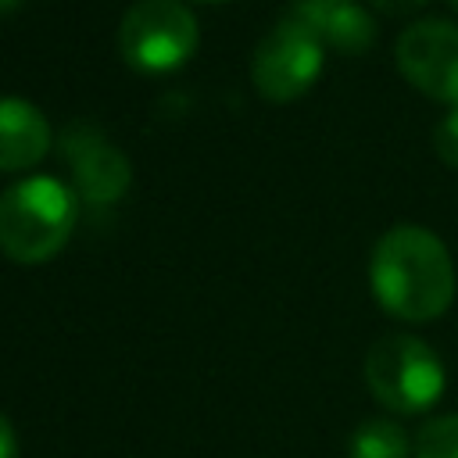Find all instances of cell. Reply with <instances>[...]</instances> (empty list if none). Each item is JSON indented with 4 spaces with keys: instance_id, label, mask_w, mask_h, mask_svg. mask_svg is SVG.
<instances>
[{
    "instance_id": "obj_1",
    "label": "cell",
    "mask_w": 458,
    "mask_h": 458,
    "mask_svg": "<svg viewBox=\"0 0 458 458\" xmlns=\"http://www.w3.org/2000/svg\"><path fill=\"white\" fill-rule=\"evenodd\" d=\"M369 283L383 311L401 322H433L454 301V261L426 225H390L369 254Z\"/></svg>"
},
{
    "instance_id": "obj_2",
    "label": "cell",
    "mask_w": 458,
    "mask_h": 458,
    "mask_svg": "<svg viewBox=\"0 0 458 458\" xmlns=\"http://www.w3.org/2000/svg\"><path fill=\"white\" fill-rule=\"evenodd\" d=\"M79 218V193L57 175H25L0 190V250L36 265L54 258Z\"/></svg>"
},
{
    "instance_id": "obj_3",
    "label": "cell",
    "mask_w": 458,
    "mask_h": 458,
    "mask_svg": "<svg viewBox=\"0 0 458 458\" xmlns=\"http://www.w3.org/2000/svg\"><path fill=\"white\" fill-rule=\"evenodd\" d=\"M365 383L390 415H419L440 401L447 372L426 340L411 333H386L365 354Z\"/></svg>"
},
{
    "instance_id": "obj_4",
    "label": "cell",
    "mask_w": 458,
    "mask_h": 458,
    "mask_svg": "<svg viewBox=\"0 0 458 458\" xmlns=\"http://www.w3.org/2000/svg\"><path fill=\"white\" fill-rule=\"evenodd\" d=\"M197 47V18L182 0H136L118 21V50L140 72H168Z\"/></svg>"
},
{
    "instance_id": "obj_5",
    "label": "cell",
    "mask_w": 458,
    "mask_h": 458,
    "mask_svg": "<svg viewBox=\"0 0 458 458\" xmlns=\"http://www.w3.org/2000/svg\"><path fill=\"white\" fill-rule=\"evenodd\" d=\"M322 72V43L297 21L279 18L250 54V82L265 100L301 97Z\"/></svg>"
},
{
    "instance_id": "obj_6",
    "label": "cell",
    "mask_w": 458,
    "mask_h": 458,
    "mask_svg": "<svg viewBox=\"0 0 458 458\" xmlns=\"http://www.w3.org/2000/svg\"><path fill=\"white\" fill-rule=\"evenodd\" d=\"M394 61L408 86L422 97L458 107V25L444 18H422L408 25L394 43Z\"/></svg>"
},
{
    "instance_id": "obj_7",
    "label": "cell",
    "mask_w": 458,
    "mask_h": 458,
    "mask_svg": "<svg viewBox=\"0 0 458 458\" xmlns=\"http://www.w3.org/2000/svg\"><path fill=\"white\" fill-rule=\"evenodd\" d=\"M64 154L72 161V172H75V190L82 200L89 204H111L125 193L129 186V157L107 143L100 132L86 129V125H75L64 132Z\"/></svg>"
},
{
    "instance_id": "obj_8",
    "label": "cell",
    "mask_w": 458,
    "mask_h": 458,
    "mask_svg": "<svg viewBox=\"0 0 458 458\" xmlns=\"http://www.w3.org/2000/svg\"><path fill=\"white\" fill-rule=\"evenodd\" d=\"M283 18L304 25L322 47L361 54L376 39V21L358 0H286Z\"/></svg>"
},
{
    "instance_id": "obj_9",
    "label": "cell",
    "mask_w": 458,
    "mask_h": 458,
    "mask_svg": "<svg viewBox=\"0 0 458 458\" xmlns=\"http://www.w3.org/2000/svg\"><path fill=\"white\" fill-rule=\"evenodd\" d=\"M50 150V122L25 97H0V172L29 168Z\"/></svg>"
},
{
    "instance_id": "obj_10",
    "label": "cell",
    "mask_w": 458,
    "mask_h": 458,
    "mask_svg": "<svg viewBox=\"0 0 458 458\" xmlns=\"http://www.w3.org/2000/svg\"><path fill=\"white\" fill-rule=\"evenodd\" d=\"M347 454L351 458H411L415 440L408 437V429L397 419L372 415L354 426V433L347 440Z\"/></svg>"
},
{
    "instance_id": "obj_11",
    "label": "cell",
    "mask_w": 458,
    "mask_h": 458,
    "mask_svg": "<svg viewBox=\"0 0 458 458\" xmlns=\"http://www.w3.org/2000/svg\"><path fill=\"white\" fill-rule=\"evenodd\" d=\"M415 458H458V411L422 422L415 433Z\"/></svg>"
},
{
    "instance_id": "obj_12",
    "label": "cell",
    "mask_w": 458,
    "mask_h": 458,
    "mask_svg": "<svg viewBox=\"0 0 458 458\" xmlns=\"http://www.w3.org/2000/svg\"><path fill=\"white\" fill-rule=\"evenodd\" d=\"M433 150L447 168H458V107H451L433 125Z\"/></svg>"
},
{
    "instance_id": "obj_13",
    "label": "cell",
    "mask_w": 458,
    "mask_h": 458,
    "mask_svg": "<svg viewBox=\"0 0 458 458\" xmlns=\"http://www.w3.org/2000/svg\"><path fill=\"white\" fill-rule=\"evenodd\" d=\"M0 458H18V437L4 411H0Z\"/></svg>"
},
{
    "instance_id": "obj_14",
    "label": "cell",
    "mask_w": 458,
    "mask_h": 458,
    "mask_svg": "<svg viewBox=\"0 0 458 458\" xmlns=\"http://www.w3.org/2000/svg\"><path fill=\"white\" fill-rule=\"evenodd\" d=\"M426 0H372V7H379V11H386V14H408V11H415V7H422Z\"/></svg>"
},
{
    "instance_id": "obj_15",
    "label": "cell",
    "mask_w": 458,
    "mask_h": 458,
    "mask_svg": "<svg viewBox=\"0 0 458 458\" xmlns=\"http://www.w3.org/2000/svg\"><path fill=\"white\" fill-rule=\"evenodd\" d=\"M11 4H14V0H0V7H11Z\"/></svg>"
},
{
    "instance_id": "obj_16",
    "label": "cell",
    "mask_w": 458,
    "mask_h": 458,
    "mask_svg": "<svg viewBox=\"0 0 458 458\" xmlns=\"http://www.w3.org/2000/svg\"><path fill=\"white\" fill-rule=\"evenodd\" d=\"M447 4H451V7H454V11H458V0H447Z\"/></svg>"
},
{
    "instance_id": "obj_17",
    "label": "cell",
    "mask_w": 458,
    "mask_h": 458,
    "mask_svg": "<svg viewBox=\"0 0 458 458\" xmlns=\"http://www.w3.org/2000/svg\"><path fill=\"white\" fill-rule=\"evenodd\" d=\"M215 4H218V0H215Z\"/></svg>"
}]
</instances>
